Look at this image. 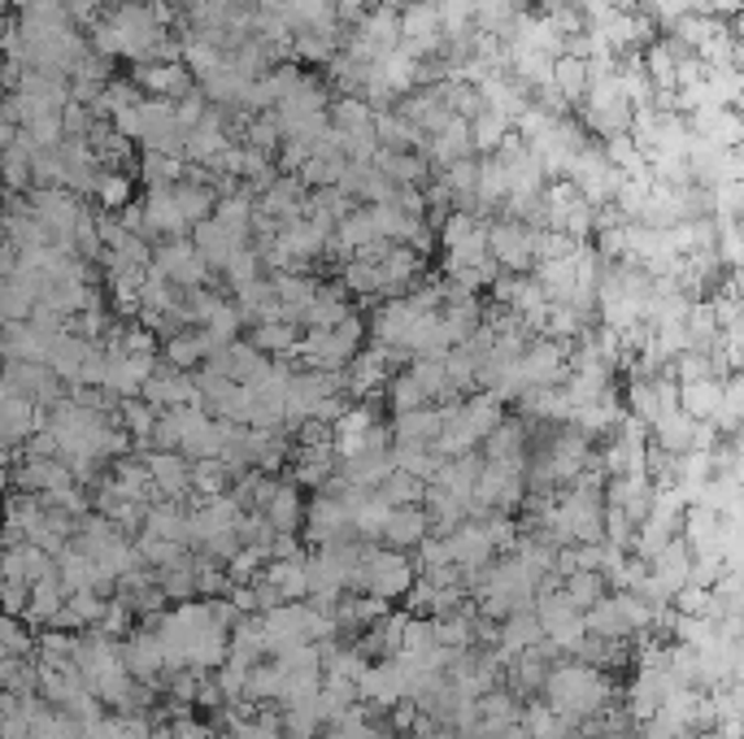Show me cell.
<instances>
[{"instance_id":"3","label":"cell","mask_w":744,"mask_h":739,"mask_svg":"<svg viewBox=\"0 0 744 739\" xmlns=\"http://www.w3.org/2000/svg\"><path fill=\"white\" fill-rule=\"evenodd\" d=\"M488 257L505 275H532V266H536V227H523L514 218H492L488 222Z\"/></svg>"},{"instance_id":"2","label":"cell","mask_w":744,"mask_h":739,"mask_svg":"<svg viewBox=\"0 0 744 739\" xmlns=\"http://www.w3.org/2000/svg\"><path fill=\"white\" fill-rule=\"evenodd\" d=\"M362 349H366V327L358 313H349L340 327L300 331L296 357H300V370H344Z\"/></svg>"},{"instance_id":"23","label":"cell","mask_w":744,"mask_h":739,"mask_svg":"<svg viewBox=\"0 0 744 739\" xmlns=\"http://www.w3.org/2000/svg\"><path fill=\"white\" fill-rule=\"evenodd\" d=\"M113 422L122 427V435H127V440H135L140 449H149V435H153L157 409H153L149 400H140V396H127V400H118V409H113Z\"/></svg>"},{"instance_id":"33","label":"cell","mask_w":744,"mask_h":739,"mask_svg":"<svg viewBox=\"0 0 744 739\" xmlns=\"http://www.w3.org/2000/svg\"><path fill=\"white\" fill-rule=\"evenodd\" d=\"M510 131H514V126H510L501 113L479 109V113L470 118V144H474V157H479V153H483V157H488V153H496V144H501Z\"/></svg>"},{"instance_id":"14","label":"cell","mask_w":744,"mask_h":739,"mask_svg":"<svg viewBox=\"0 0 744 739\" xmlns=\"http://www.w3.org/2000/svg\"><path fill=\"white\" fill-rule=\"evenodd\" d=\"M392 444H436L440 435V409L436 405H423V409H405V413H392V427H387Z\"/></svg>"},{"instance_id":"25","label":"cell","mask_w":744,"mask_h":739,"mask_svg":"<svg viewBox=\"0 0 744 739\" xmlns=\"http://www.w3.org/2000/svg\"><path fill=\"white\" fill-rule=\"evenodd\" d=\"M605 592H610V587H605V574H601V570H570V574H561V596H566L579 614L592 609Z\"/></svg>"},{"instance_id":"5","label":"cell","mask_w":744,"mask_h":739,"mask_svg":"<svg viewBox=\"0 0 744 739\" xmlns=\"http://www.w3.org/2000/svg\"><path fill=\"white\" fill-rule=\"evenodd\" d=\"M192 249L200 253V262H205L214 275H222V266H227L240 249H249V235H244V231L222 227L218 218H205V222H196V227H192Z\"/></svg>"},{"instance_id":"1","label":"cell","mask_w":744,"mask_h":739,"mask_svg":"<svg viewBox=\"0 0 744 739\" xmlns=\"http://www.w3.org/2000/svg\"><path fill=\"white\" fill-rule=\"evenodd\" d=\"M545 705L566 718V723H583L592 714H601L610 705V674L597 670V665H583V661H558L549 674H545V687H540Z\"/></svg>"},{"instance_id":"28","label":"cell","mask_w":744,"mask_h":739,"mask_svg":"<svg viewBox=\"0 0 744 739\" xmlns=\"http://www.w3.org/2000/svg\"><path fill=\"white\" fill-rule=\"evenodd\" d=\"M383 396H387V409L392 413H405V409H423V405H431V396H427V387L409 374V370H396V374H387V383H383Z\"/></svg>"},{"instance_id":"20","label":"cell","mask_w":744,"mask_h":739,"mask_svg":"<svg viewBox=\"0 0 744 739\" xmlns=\"http://www.w3.org/2000/svg\"><path fill=\"white\" fill-rule=\"evenodd\" d=\"M653 431V449H661V453H670V457H679V453H688L692 449V431H697V422L683 413V409H670V413H661L657 422L649 427Z\"/></svg>"},{"instance_id":"24","label":"cell","mask_w":744,"mask_h":739,"mask_svg":"<svg viewBox=\"0 0 744 739\" xmlns=\"http://www.w3.org/2000/svg\"><path fill=\"white\" fill-rule=\"evenodd\" d=\"M262 578L280 592L283 600H305V592H309V583H305V553L287 556V561H266Z\"/></svg>"},{"instance_id":"12","label":"cell","mask_w":744,"mask_h":739,"mask_svg":"<svg viewBox=\"0 0 744 739\" xmlns=\"http://www.w3.org/2000/svg\"><path fill=\"white\" fill-rule=\"evenodd\" d=\"M445 549H449V561L470 574V570H479V565H488L492 561V544H488V536H483V527L474 522V518H466L462 527H453L449 536H445Z\"/></svg>"},{"instance_id":"8","label":"cell","mask_w":744,"mask_h":739,"mask_svg":"<svg viewBox=\"0 0 744 739\" xmlns=\"http://www.w3.org/2000/svg\"><path fill=\"white\" fill-rule=\"evenodd\" d=\"M131 84H135L140 92H153L157 100H184V96L196 88L184 62H135Z\"/></svg>"},{"instance_id":"22","label":"cell","mask_w":744,"mask_h":739,"mask_svg":"<svg viewBox=\"0 0 744 739\" xmlns=\"http://www.w3.org/2000/svg\"><path fill=\"white\" fill-rule=\"evenodd\" d=\"M249 344L266 357H296V344H300V327L296 322H258L249 331Z\"/></svg>"},{"instance_id":"36","label":"cell","mask_w":744,"mask_h":739,"mask_svg":"<svg viewBox=\"0 0 744 739\" xmlns=\"http://www.w3.org/2000/svg\"><path fill=\"white\" fill-rule=\"evenodd\" d=\"M92 191L100 196V205H105L109 213H118V209L131 205V175H122V170H100Z\"/></svg>"},{"instance_id":"31","label":"cell","mask_w":744,"mask_h":739,"mask_svg":"<svg viewBox=\"0 0 744 739\" xmlns=\"http://www.w3.org/2000/svg\"><path fill=\"white\" fill-rule=\"evenodd\" d=\"M549 84L561 92V100L566 104H579L583 100V92H588V66L579 62V57H554V75H549Z\"/></svg>"},{"instance_id":"38","label":"cell","mask_w":744,"mask_h":739,"mask_svg":"<svg viewBox=\"0 0 744 739\" xmlns=\"http://www.w3.org/2000/svg\"><path fill=\"white\" fill-rule=\"evenodd\" d=\"M683 13H697V0H645V18L661 22V26L679 22Z\"/></svg>"},{"instance_id":"26","label":"cell","mask_w":744,"mask_h":739,"mask_svg":"<svg viewBox=\"0 0 744 739\" xmlns=\"http://www.w3.org/2000/svg\"><path fill=\"white\" fill-rule=\"evenodd\" d=\"M344 166H349V157H344V153H336V148H327V153H314V157L296 170V179L305 184V191L336 187L340 184V175H344Z\"/></svg>"},{"instance_id":"13","label":"cell","mask_w":744,"mask_h":739,"mask_svg":"<svg viewBox=\"0 0 744 739\" xmlns=\"http://www.w3.org/2000/svg\"><path fill=\"white\" fill-rule=\"evenodd\" d=\"M262 518L271 522L275 536H300V522H305V496H300V487H296L292 478H280V487H275V496L266 500Z\"/></svg>"},{"instance_id":"34","label":"cell","mask_w":744,"mask_h":739,"mask_svg":"<svg viewBox=\"0 0 744 739\" xmlns=\"http://www.w3.org/2000/svg\"><path fill=\"white\" fill-rule=\"evenodd\" d=\"M162 362H166L171 370L205 366V344H200V335H196V331H179V335H171V340L162 344Z\"/></svg>"},{"instance_id":"19","label":"cell","mask_w":744,"mask_h":739,"mask_svg":"<svg viewBox=\"0 0 744 739\" xmlns=\"http://www.w3.org/2000/svg\"><path fill=\"white\" fill-rule=\"evenodd\" d=\"M479 470H483V457H479V449H474V453H462V457H445L440 470L431 474V483H436V487H445V492H453L458 500L470 505V492H474Z\"/></svg>"},{"instance_id":"6","label":"cell","mask_w":744,"mask_h":739,"mask_svg":"<svg viewBox=\"0 0 744 739\" xmlns=\"http://www.w3.org/2000/svg\"><path fill=\"white\" fill-rule=\"evenodd\" d=\"M140 457L149 465V478L157 487L162 500H192V462L184 453H166V449H140Z\"/></svg>"},{"instance_id":"18","label":"cell","mask_w":744,"mask_h":739,"mask_svg":"<svg viewBox=\"0 0 744 739\" xmlns=\"http://www.w3.org/2000/svg\"><path fill=\"white\" fill-rule=\"evenodd\" d=\"M719 400H723V378H719V374L679 383V409H683L692 422H710V418L719 413Z\"/></svg>"},{"instance_id":"10","label":"cell","mask_w":744,"mask_h":739,"mask_svg":"<svg viewBox=\"0 0 744 739\" xmlns=\"http://www.w3.org/2000/svg\"><path fill=\"white\" fill-rule=\"evenodd\" d=\"M140 400H149L157 413H162V409H179V405H196V383H192L187 370L153 366V374H149L144 387H140Z\"/></svg>"},{"instance_id":"16","label":"cell","mask_w":744,"mask_h":739,"mask_svg":"<svg viewBox=\"0 0 744 739\" xmlns=\"http://www.w3.org/2000/svg\"><path fill=\"white\" fill-rule=\"evenodd\" d=\"M118 657H122V670H127L131 679H140V683H149V679L162 674V640H157V631L131 636L127 644L118 648Z\"/></svg>"},{"instance_id":"17","label":"cell","mask_w":744,"mask_h":739,"mask_svg":"<svg viewBox=\"0 0 744 739\" xmlns=\"http://www.w3.org/2000/svg\"><path fill=\"white\" fill-rule=\"evenodd\" d=\"M336 478V449H292V483L322 492Z\"/></svg>"},{"instance_id":"32","label":"cell","mask_w":744,"mask_h":739,"mask_svg":"<svg viewBox=\"0 0 744 739\" xmlns=\"http://www.w3.org/2000/svg\"><path fill=\"white\" fill-rule=\"evenodd\" d=\"M187 175L184 157H171V153H144L140 157V179L144 187H175Z\"/></svg>"},{"instance_id":"4","label":"cell","mask_w":744,"mask_h":739,"mask_svg":"<svg viewBox=\"0 0 744 739\" xmlns=\"http://www.w3.org/2000/svg\"><path fill=\"white\" fill-rule=\"evenodd\" d=\"M153 271L166 278V283H175V287H200L205 278L214 275L205 262H200V253L192 249V240H162L157 249H153Z\"/></svg>"},{"instance_id":"11","label":"cell","mask_w":744,"mask_h":739,"mask_svg":"<svg viewBox=\"0 0 744 739\" xmlns=\"http://www.w3.org/2000/svg\"><path fill=\"white\" fill-rule=\"evenodd\" d=\"M344 296H349L344 287H322V283H318V291L309 296V305L296 313V327H300V331H327V327H340V322L353 313Z\"/></svg>"},{"instance_id":"21","label":"cell","mask_w":744,"mask_h":739,"mask_svg":"<svg viewBox=\"0 0 744 739\" xmlns=\"http://www.w3.org/2000/svg\"><path fill=\"white\" fill-rule=\"evenodd\" d=\"M171 196H175V205H179V213H184L187 231L196 227V222H205V218H214V205H218V191L209 184H200V179H192L184 175L179 184L171 187Z\"/></svg>"},{"instance_id":"35","label":"cell","mask_w":744,"mask_h":739,"mask_svg":"<svg viewBox=\"0 0 744 739\" xmlns=\"http://www.w3.org/2000/svg\"><path fill=\"white\" fill-rule=\"evenodd\" d=\"M340 287L353 291V296H379V271H374L371 257L353 253L340 262Z\"/></svg>"},{"instance_id":"9","label":"cell","mask_w":744,"mask_h":739,"mask_svg":"<svg viewBox=\"0 0 744 739\" xmlns=\"http://www.w3.org/2000/svg\"><path fill=\"white\" fill-rule=\"evenodd\" d=\"M427 536H431V522H427L423 505H396V509H387V518L379 527V544L383 549H401V553L418 549Z\"/></svg>"},{"instance_id":"37","label":"cell","mask_w":744,"mask_h":739,"mask_svg":"<svg viewBox=\"0 0 744 739\" xmlns=\"http://www.w3.org/2000/svg\"><path fill=\"white\" fill-rule=\"evenodd\" d=\"M222 278H227V287L231 291H240L244 283H253V278H262V262H258V249L249 244V249H240L227 266H222Z\"/></svg>"},{"instance_id":"30","label":"cell","mask_w":744,"mask_h":739,"mask_svg":"<svg viewBox=\"0 0 744 739\" xmlns=\"http://www.w3.org/2000/svg\"><path fill=\"white\" fill-rule=\"evenodd\" d=\"M423 487H427L423 478H414V474H405V470H387L371 492L387 509H396V505H418V500H423Z\"/></svg>"},{"instance_id":"27","label":"cell","mask_w":744,"mask_h":739,"mask_svg":"<svg viewBox=\"0 0 744 739\" xmlns=\"http://www.w3.org/2000/svg\"><path fill=\"white\" fill-rule=\"evenodd\" d=\"M387 457H392V470H405V474H414V478H423V483H431V474L440 470V453L436 449H427V444H387Z\"/></svg>"},{"instance_id":"29","label":"cell","mask_w":744,"mask_h":739,"mask_svg":"<svg viewBox=\"0 0 744 739\" xmlns=\"http://www.w3.org/2000/svg\"><path fill=\"white\" fill-rule=\"evenodd\" d=\"M236 483V470L227 462H192V500H209V496H227Z\"/></svg>"},{"instance_id":"7","label":"cell","mask_w":744,"mask_h":739,"mask_svg":"<svg viewBox=\"0 0 744 739\" xmlns=\"http://www.w3.org/2000/svg\"><path fill=\"white\" fill-rule=\"evenodd\" d=\"M300 531H305L309 544H327V540H336V536H349V531H353V527H349V505H344L340 496H331V492H314V500L305 505Z\"/></svg>"},{"instance_id":"15","label":"cell","mask_w":744,"mask_h":739,"mask_svg":"<svg viewBox=\"0 0 744 739\" xmlns=\"http://www.w3.org/2000/svg\"><path fill=\"white\" fill-rule=\"evenodd\" d=\"M462 157H474L470 122H466V118H453L445 131H436V135L427 140V162H431V170H445V166H453V162H462Z\"/></svg>"}]
</instances>
